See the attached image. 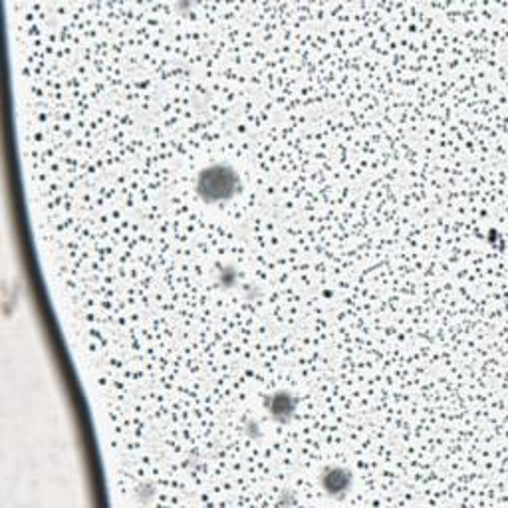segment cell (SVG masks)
Segmentation results:
<instances>
[{"label": "cell", "mask_w": 508, "mask_h": 508, "mask_svg": "<svg viewBox=\"0 0 508 508\" xmlns=\"http://www.w3.org/2000/svg\"><path fill=\"white\" fill-rule=\"evenodd\" d=\"M322 485L328 492H344L349 487V473L339 466H329L322 475Z\"/></svg>", "instance_id": "3957f363"}, {"label": "cell", "mask_w": 508, "mask_h": 508, "mask_svg": "<svg viewBox=\"0 0 508 508\" xmlns=\"http://www.w3.org/2000/svg\"><path fill=\"white\" fill-rule=\"evenodd\" d=\"M294 409H296V399L290 393L278 392L268 399V411L272 413V417L278 421H286L294 413Z\"/></svg>", "instance_id": "7a4b0ae2"}, {"label": "cell", "mask_w": 508, "mask_h": 508, "mask_svg": "<svg viewBox=\"0 0 508 508\" xmlns=\"http://www.w3.org/2000/svg\"><path fill=\"white\" fill-rule=\"evenodd\" d=\"M238 190V175L233 167L214 163L201 171L197 179V193L205 202H221L231 199Z\"/></svg>", "instance_id": "6da1fadb"}]
</instances>
